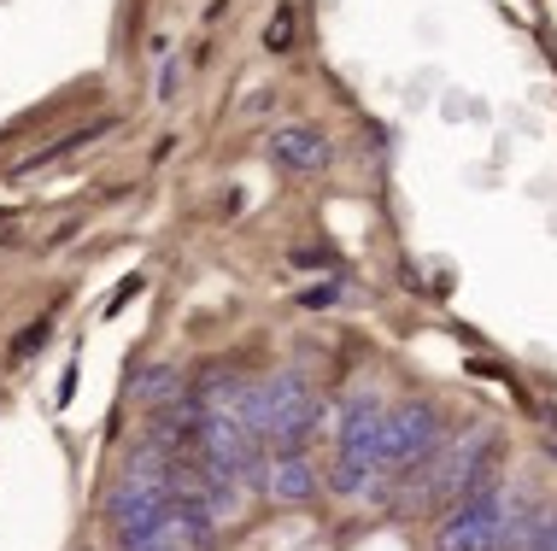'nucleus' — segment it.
I'll return each instance as SVG.
<instances>
[{"mask_svg":"<svg viewBox=\"0 0 557 551\" xmlns=\"http://www.w3.org/2000/svg\"><path fill=\"white\" fill-rule=\"evenodd\" d=\"M505 516H510V499L499 487H481V493L446 504L441 528H434V551H499Z\"/></svg>","mask_w":557,"mask_h":551,"instance_id":"1","label":"nucleus"},{"mask_svg":"<svg viewBox=\"0 0 557 551\" xmlns=\"http://www.w3.org/2000/svg\"><path fill=\"white\" fill-rule=\"evenodd\" d=\"M434 446H441V416L429 405H394L387 411V440H382V464H429Z\"/></svg>","mask_w":557,"mask_h":551,"instance_id":"2","label":"nucleus"},{"mask_svg":"<svg viewBox=\"0 0 557 551\" xmlns=\"http://www.w3.org/2000/svg\"><path fill=\"white\" fill-rule=\"evenodd\" d=\"M335 440H341V458H364V464L387 469L382 464V440H387V411L382 399L370 393H352L341 405V423H335Z\"/></svg>","mask_w":557,"mask_h":551,"instance_id":"3","label":"nucleus"},{"mask_svg":"<svg viewBox=\"0 0 557 551\" xmlns=\"http://www.w3.org/2000/svg\"><path fill=\"white\" fill-rule=\"evenodd\" d=\"M264 153H270V165H282V171H294V176H318V171H329L335 147H329L323 129L288 124V129H276V136L264 141Z\"/></svg>","mask_w":557,"mask_h":551,"instance_id":"4","label":"nucleus"},{"mask_svg":"<svg viewBox=\"0 0 557 551\" xmlns=\"http://www.w3.org/2000/svg\"><path fill=\"white\" fill-rule=\"evenodd\" d=\"M264 493L270 499H282V504H306L311 493H318V464L311 458H299V452H282L276 464H264Z\"/></svg>","mask_w":557,"mask_h":551,"instance_id":"5","label":"nucleus"},{"mask_svg":"<svg viewBox=\"0 0 557 551\" xmlns=\"http://www.w3.org/2000/svg\"><path fill=\"white\" fill-rule=\"evenodd\" d=\"M370 481H375V464H364V458H335V475H329V487H335L341 499L370 493Z\"/></svg>","mask_w":557,"mask_h":551,"instance_id":"6","label":"nucleus"},{"mask_svg":"<svg viewBox=\"0 0 557 551\" xmlns=\"http://www.w3.org/2000/svg\"><path fill=\"white\" fill-rule=\"evenodd\" d=\"M264 48H270V53H288V48H294V7H288V0H282L276 12H270V24H264Z\"/></svg>","mask_w":557,"mask_h":551,"instance_id":"7","label":"nucleus"},{"mask_svg":"<svg viewBox=\"0 0 557 551\" xmlns=\"http://www.w3.org/2000/svg\"><path fill=\"white\" fill-rule=\"evenodd\" d=\"M171 393H183V376H176V370H147L141 399H171Z\"/></svg>","mask_w":557,"mask_h":551,"instance_id":"8","label":"nucleus"},{"mask_svg":"<svg viewBox=\"0 0 557 551\" xmlns=\"http://www.w3.org/2000/svg\"><path fill=\"white\" fill-rule=\"evenodd\" d=\"M48 347V323H29V329L12 340V359H29V352H41Z\"/></svg>","mask_w":557,"mask_h":551,"instance_id":"9","label":"nucleus"},{"mask_svg":"<svg viewBox=\"0 0 557 551\" xmlns=\"http://www.w3.org/2000/svg\"><path fill=\"white\" fill-rule=\"evenodd\" d=\"M529 551H557V511L540 516V528H534V546Z\"/></svg>","mask_w":557,"mask_h":551,"instance_id":"10","label":"nucleus"},{"mask_svg":"<svg viewBox=\"0 0 557 551\" xmlns=\"http://www.w3.org/2000/svg\"><path fill=\"white\" fill-rule=\"evenodd\" d=\"M335 300H341V288H311L306 293V305H335Z\"/></svg>","mask_w":557,"mask_h":551,"instance_id":"11","label":"nucleus"}]
</instances>
